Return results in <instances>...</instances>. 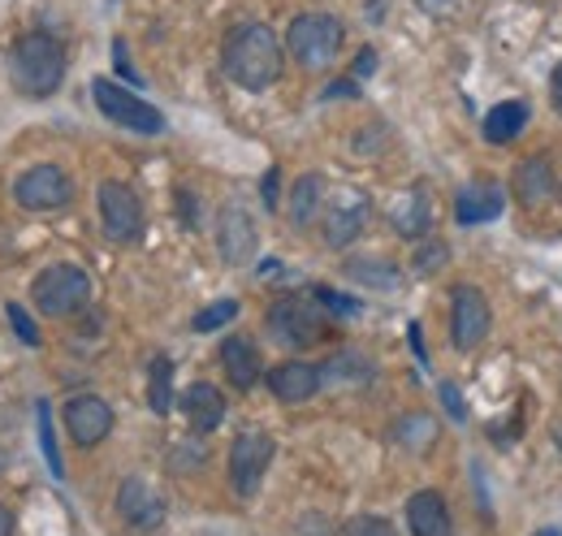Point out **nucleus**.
Masks as SVG:
<instances>
[{
  "label": "nucleus",
  "mask_w": 562,
  "mask_h": 536,
  "mask_svg": "<svg viewBox=\"0 0 562 536\" xmlns=\"http://www.w3.org/2000/svg\"><path fill=\"white\" fill-rule=\"evenodd\" d=\"M221 69L243 91H269L281 78V40L265 22H243L225 35Z\"/></svg>",
  "instance_id": "nucleus-1"
},
{
  "label": "nucleus",
  "mask_w": 562,
  "mask_h": 536,
  "mask_svg": "<svg viewBox=\"0 0 562 536\" xmlns=\"http://www.w3.org/2000/svg\"><path fill=\"white\" fill-rule=\"evenodd\" d=\"M9 82H13V91H22L31 100L53 96L66 82V48L44 31L22 35L9 53Z\"/></svg>",
  "instance_id": "nucleus-2"
},
{
  "label": "nucleus",
  "mask_w": 562,
  "mask_h": 536,
  "mask_svg": "<svg viewBox=\"0 0 562 536\" xmlns=\"http://www.w3.org/2000/svg\"><path fill=\"white\" fill-rule=\"evenodd\" d=\"M342 40H347V31L334 13H299L285 31V48L303 69L334 66L342 53Z\"/></svg>",
  "instance_id": "nucleus-3"
},
{
  "label": "nucleus",
  "mask_w": 562,
  "mask_h": 536,
  "mask_svg": "<svg viewBox=\"0 0 562 536\" xmlns=\"http://www.w3.org/2000/svg\"><path fill=\"white\" fill-rule=\"evenodd\" d=\"M91 299V277L78 265H53L31 281V303L44 316H74Z\"/></svg>",
  "instance_id": "nucleus-4"
},
{
  "label": "nucleus",
  "mask_w": 562,
  "mask_h": 536,
  "mask_svg": "<svg viewBox=\"0 0 562 536\" xmlns=\"http://www.w3.org/2000/svg\"><path fill=\"white\" fill-rule=\"evenodd\" d=\"M325 308L316 303V294H290V299H278L269 308V334L278 337L281 346H312L325 337Z\"/></svg>",
  "instance_id": "nucleus-5"
},
{
  "label": "nucleus",
  "mask_w": 562,
  "mask_h": 536,
  "mask_svg": "<svg viewBox=\"0 0 562 536\" xmlns=\"http://www.w3.org/2000/svg\"><path fill=\"white\" fill-rule=\"evenodd\" d=\"M91 100H95V109H100L109 122H117V126H126V131H135V134L165 131L160 109L147 104L143 96H135L131 87H117L113 78H95V82H91Z\"/></svg>",
  "instance_id": "nucleus-6"
},
{
  "label": "nucleus",
  "mask_w": 562,
  "mask_h": 536,
  "mask_svg": "<svg viewBox=\"0 0 562 536\" xmlns=\"http://www.w3.org/2000/svg\"><path fill=\"white\" fill-rule=\"evenodd\" d=\"M100 225L109 234V243L131 247L143 238V200L126 187V182H100Z\"/></svg>",
  "instance_id": "nucleus-7"
},
{
  "label": "nucleus",
  "mask_w": 562,
  "mask_h": 536,
  "mask_svg": "<svg viewBox=\"0 0 562 536\" xmlns=\"http://www.w3.org/2000/svg\"><path fill=\"white\" fill-rule=\"evenodd\" d=\"M273 437L269 433H238L229 446V484L238 498H256L265 471L273 464Z\"/></svg>",
  "instance_id": "nucleus-8"
},
{
  "label": "nucleus",
  "mask_w": 562,
  "mask_h": 536,
  "mask_svg": "<svg viewBox=\"0 0 562 536\" xmlns=\"http://www.w3.org/2000/svg\"><path fill=\"white\" fill-rule=\"evenodd\" d=\"M13 196H18V203H22L26 212H61V208H70V200H74V182L57 165H35V169H26V174L18 178Z\"/></svg>",
  "instance_id": "nucleus-9"
},
{
  "label": "nucleus",
  "mask_w": 562,
  "mask_h": 536,
  "mask_svg": "<svg viewBox=\"0 0 562 536\" xmlns=\"http://www.w3.org/2000/svg\"><path fill=\"white\" fill-rule=\"evenodd\" d=\"M490 299L476 286H454L450 294V337L459 350H476L490 334Z\"/></svg>",
  "instance_id": "nucleus-10"
},
{
  "label": "nucleus",
  "mask_w": 562,
  "mask_h": 536,
  "mask_svg": "<svg viewBox=\"0 0 562 536\" xmlns=\"http://www.w3.org/2000/svg\"><path fill=\"white\" fill-rule=\"evenodd\" d=\"M165 511L169 506H165V498H160L156 484H147L143 476L122 480V489H117V515H122V524L131 533H156L165 524Z\"/></svg>",
  "instance_id": "nucleus-11"
},
{
  "label": "nucleus",
  "mask_w": 562,
  "mask_h": 536,
  "mask_svg": "<svg viewBox=\"0 0 562 536\" xmlns=\"http://www.w3.org/2000/svg\"><path fill=\"white\" fill-rule=\"evenodd\" d=\"M325 216V243L338 252V247H351L359 238V230L368 225V196H359L351 187H342L334 200L321 208Z\"/></svg>",
  "instance_id": "nucleus-12"
},
{
  "label": "nucleus",
  "mask_w": 562,
  "mask_h": 536,
  "mask_svg": "<svg viewBox=\"0 0 562 536\" xmlns=\"http://www.w3.org/2000/svg\"><path fill=\"white\" fill-rule=\"evenodd\" d=\"M256 243H260V234H256V221L247 216V208L225 203L221 216H216V252H221V260L234 268L247 265L256 256Z\"/></svg>",
  "instance_id": "nucleus-13"
},
{
  "label": "nucleus",
  "mask_w": 562,
  "mask_h": 536,
  "mask_svg": "<svg viewBox=\"0 0 562 536\" xmlns=\"http://www.w3.org/2000/svg\"><path fill=\"white\" fill-rule=\"evenodd\" d=\"M61 420H66V428H70V437L78 446H100L113 433V406L104 399H95V394H74L66 402V411H61Z\"/></svg>",
  "instance_id": "nucleus-14"
},
{
  "label": "nucleus",
  "mask_w": 562,
  "mask_h": 536,
  "mask_svg": "<svg viewBox=\"0 0 562 536\" xmlns=\"http://www.w3.org/2000/svg\"><path fill=\"white\" fill-rule=\"evenodd\" d=\"M372 381H376V364L355 346H342L321 364V390H368Z\"/></svg>",
  "instance_id": "nucleus-15"
},
{
  "label": "nucleus",
  "mask_w": 562,
  "mask_h": 536,
  "mask_svg": "<svg viewBox=\"0 0 562 536\" xmlns=\"http://www.w3.org/2000/svg\"><path fill=\"white\" fill-rule=\"evenodd\" d=\"M269 390L278 402H307L321 394V368L303 364V359H285L278 368H269Z\"/></svg>",
  "instance_id": "nucleus-16"
},
{
  "label": "nucleus",
  "mask_w": 562,
  "mask_h": 536,
  "mask_svg": "<svg viewBox=\"0 0 562 536\" xmlns=\"http://www.w3.org/2000/svg\"><path fill=\"white\" fill-rule=\"evenodd\" d=\"M407 528H412V536H454L446 498L432 493V489L412 493V498H407Z\"/></svg>",
  "instance_id": "nucleus-17"
},
{
  "label": "nucleus",
  "mask_w": 562,
  "mask_h": 536,
  "mask_svg": "<svg viewBox=\"0 0 562 536\" xmlns=\"http://www.w3.org/2000/svg\"><path fill=\"white\" fill-rule=\"evenodd\" d=\"M502 208H506L502 187H493V182H468L459 191V200H454V216H459V225H485V221L502 216Z\"/></svg>",
  "instance_id": "nucleus-18"
},
{
  "label": "nucleus",
  "mask_w": 562,
  "mask_h": 536,
  "mask_svg": "<svg viewBox=\"0 0 562 536\" xmlns=\"http://www.w3.org/2000/svg\"><path fill=\"white\" fill-rule=\"evenodd\" d=\"M182 415H187V424L195 428V433H212V428H221V420H225V394L209 386V381H195L187 394H182Z\"/></svg>",
  "instance_id": "nucleus-19"
},
{
  "label": "nucleus",
  "mask_w": 562,
  "mask_h": 536,
  "mask_svg": "<svg viewBox=\"0 0 562 536\" xmlns=\"http://www.w3.org/2000/svg\"><path fill=\"white\" fill-rule=\"evenodd\" d=\"M221 368L234 381V390H251L260 381V350L247 337H225L221 342Z\"/></svg>",
  "instance_id": "nucleus-20"
},
{
  "label": "nucleus",
  "mask_w": 562,
  "mask_h": 536,
  "mask_svg": "<svg viewBox=\"0 0 562 536\" xmlns=\"http://www.w3.org/2000/svg\"><path fill=\"white\" fill-rule=\"evenodd\" d=\"M524 126H528V104L524 100H502V104H493L490 113H485V126L481 131H485L490 143L502 147V143H510Z\"/></svg>",
  "instance_id": "nucleus-21"
},
{
  "label": "nucleus",
  "mask_w": 562,
  "mask_h": 536,
  "mask_svg": "<svg viewBox=\"0 0 562 536\" xmlns=\"http://www.w3.org/2000/svg\"><path fill=\"white\" fill-rule=\"evenodd\" d=\"M321 208H325V182H321V174H303L290 187V221L303 230V225H312L321 216Z\"/></svg>",
  "instance_id": "nucleus-22"
},
{
  "label": "nucleus",
  "mask_w": 562,
  "mask_h": 536,
  "mask_svg": "<svg viewBox=\"0 0 562 536\" xmlns=\"http://www.w3.org/2000/svg\"><path fill=\"white\" fill-rule=\"evenodd\" d=\"M428 221H432V208H428V196H424L420 187H412L403 200L394 203V230L398 234L420 238L424 230H428Z\"/></svg>",
  "instance_id": "nucleus-23"
},
{
  "label": "nucleus",
  "mask_w": 562,
  "mask_h": 536,
  "mask_svg": "<svg viewBox=\"0 0 562 536\" xmlns=\"http://www.w3.org/2000/svg\"><path fill=\"white\" fill-rule=\"evenodd\" d=\"M147 406L151 415H169L173 406V359L169 355H156L147 368Z\"/></svg>",
  "instance_id": "nucleus-24"
},
{
  "label": "nucleus",
  "mask_w": 562,
  "mask_h": 536,
  "mask_svg": "<svg viewBox=\"0 0 562 536\" xmlns=\"http://www.w3.org/2000/svg\"><path fill=\"white\" fill-rule=\"evenodd\" d=\"M394 442H398L403 450H412V455H424V450L437 442V420H432V415H424V411L403 415V420L394 424Z\"/></svg>",
  "instance_id": "nucleus-25"
},
{
  "label": "nucleus",
  "mask_w": 562,
  "mask_h": 536,
  "mask_svg": "<svg viewBox=\"0 0 562 536\" xmlns=\"http://www.w3.org/2000/svg\"><path fill=\"white\" fill-rule=\"evenodd\" d=\"M347 277H355L359 286H372V290H394L403 272H398V265H394V260L363 256V260H347Z\"/></svg>",
  "instance_id": "nucleus-26"
},
{
  "label": "nucleus",
  "mask_w": 562,
  "mask_h": 536,
  "mask_svg": "<svg viewBox=\"0 0 562 536\" xmlns=\"http://www.w3.org/2000/svg\"><path fill=\"white\" fill-rule=\"evenodd\" d=\"M554 191V178H550V165L546 160H524L519 174H515V196L524 203H541Z\"/></svg>",
  "instance_id": "nucleus-27"
},
{
  "label": "nucleus",
  "mask_w": 562,
  "mask_h": 536,
  "mask_svg": "<svg viewBox=\"0 0 562 536\" xmlns=\"http://www.w3.org/2000/svg\"><path fill=\"white\" fill-rule=\"evenodd\" d=\"M40 450H44V459H48L53 476H66L61 450H57V437H53V406H48V399H40Z\"/></svg>",
  "instance_id": "nucleus-28"
},
{
  "label": "nucleus",
  "mask_w": 562,
  "mask_h": 536,
  "mask_svg": "<svg viewBox=\"0 0 562 536\" xmlns=\"http://www.w3.org/2000/svg\"><path fill=\"white\" fill-rule=\"evenodd\" d=\"M234 316H238V299H216V303H209V308L191 321V330H195V334H212V330L229 325Z\"/></svg>",
  "instance_id": "nucleus-29"
},
{
  "label": "nucleus",
  "mask_w": 562,
  "mask_h": 536,
  "mask_svg": "<svg viewBox=\"0 0 562 536\" xmlns=\"http://www.w3.org/2000/svg\"><path fill=\"white\" fill-rule=\"evenodd\" d=\"M4 316H9V330L22 337V346H40L44 337H40V325L31 321V312L22 308V303H4Z\"/></svg>",
  "instance_id": "nucleus-30"
},
{
  "label": "nucleus",
  "mask_w": 562,
  "mask_h": 536,
  "mask_svg": "<svg viewBox=\"0 0 562 536\" xmlns=\"http://www.w3.org/2000/svg\"><path fill=\"white\" fill-rule=\"evenodd\" d=\"M312 294H316V303H321L329 316H359V312H363V308H359V299L338 294V290H329V286H316Z\"/></svg>",
  "instance_id": "nucleus-31"
},
{
  "label": "nucleus",
  "mask_w": 562,
  "mask_h": 536,
  "mask_svg": "<svg viewBox=\"0 0 562 536\" xmlns=\"http://www.w3.org/2000/svg\"><path fill=\"white\" fill-rule=\"evenodd\" d=\"M347 536H398V533H394V524L381 520V515H359V520L347 524Z\"/></svg>",
  "instance_id": "nucleus-32"
},
{
  "label": "nucleus",
  "mask_w": 562,
  "mask_h": 536,
  "mask_svg": "<svg viewBox=\"0 0 562 536\" xmlns=\"http://www.w3.org/2000/svg\"><path fill=\"white\" fill-rule=\"evenodd\" d=\"M446 260H450V252H446L441 243H420L412 265H416V272H437V268L446 265Z\"/></svg>",
  "instance_id": "nucleus-33"
},
{
  "label": "nucleus",
  "mask_w": 562,
  "mask_h": 536,
  "mask_svg": "<svg viewBox=\"0 0 562 536\" xmlns=\"http://www.w3.org/2000/svg\"><path fill=\"white\" fill-rule=\"evenodd\" d=\"M437 394H441V406H446V415H450L454 424H463V420H468V402H463V394H459V386H454V381H441V386H437Z\"/></svg>",
  "instance_id": "nucleus-34"
},
{
  "label": "nucleus",
  "mask_w": 562,
  "mask_h": 536,
  "mask_svg": "<svg viewBox=\"0 0 562 536\" xmlns=\"http://www.w3.org/2000/svg\"><path fill=\"white\" fill-rule=\"evenodd\" d=\"M359 96V78H342L334 87H325V100H355Z\"/></svg>",
  "instance_id": "nucleus-35"
},
{
  "label": "nucleus",
  "mask_w": 562,
  "mask_h": 536,
  "mask_svg": "<svg viewBox=\"0 0 562 536\" xmlns=\"http://www.w3.org/2000/svg\"><path fill=\"white\" fill-rule=\"evenodd\" d=\"M351 74H355V78H372V74H376V53H372V48H363V53L355 57Z\"/></svg>",
  "instance_id": "nucleus-36"
},
{
  "label": "nucleus",
  "mask_w": 562,
  "mask_h": 536,
  "mask_svg": "<svg viewBox=\"0 0 562 536\" xmlns=\"http://www.w3.org/2000/svg\"><path fill=\"white\" fill-rule=\"evenodd\" d=\"M113 66H117V74H122V78L139 82V74H135V69H131V62H126V44H122V40L113 44Z\"/></svg>",
  "instance_id": "nucleus-37"
},
{
  "label": "nucleus",
  "mask_w": 562,
  "mask_h": 536,
  "mask_svg": "<svg viewBox=\"0 0 562 536\" xmlns=\"http://www.w3.org/2000/svg\"><path fill=\"white\" fill-rule=\"evenodd\" d=\"M281 169H269V174H265V182H260V196H265V203H269V208H278V178Z\"/></svg>",
  "instance_id": "nucleus-38"
},
{
  "label": "nucleus",
  "mask_w": 562,
  "mask_h": 536,
  "mask_svg": "<svg viewBox=\"0 0 562 536\" xmlns=\"http://www.w3.org/2000/svg\"><path fill=\"white\" fill-rule=\"evenodd\" d=\"M550 100H554V109L562 113V62L554 66V78H550Z\"/></svg>",
  "instance_id": "nucleus-39"
},
{
  "label": "nucleus",
  "mask_w": 562,
  "mask_h": 536,
  "mask_svg": "<svg viewBox=\"0 0 562 536\" xmlns=\"http://www.w3.org/2000/svg\"><path fill=\"white\" fill-rule=\"evenodd\" d=\"M178 203H182V216H187V221L195 225V200H191L187 191H178Z\"/></svg>",
  "instance_id": "nucleus-40"
},
{
  "label": "nucleus",
  "mask_w": 562,
  "mask_h": 536,
  "mask_svg": "<svg viewBox=\"0 0 562 536\" xmlns=\"http://www.w3.org/2000/svg\"><path fill=\"white\" fill-rule=\"evenodd\" d=\"M0 536H13V511L0 506Z\"/></svg>",
  "instance_id": "nucleus-41"
},
{
  "label": "nucleus",
  "mask_w": 562,
  "mask_h": 536,
  "mask_svg": "<svg viewBox=\"0 0 562 536\" xmlns=\"http://www.w3.org/2000/svg\"><path fill=\"white\" fill-rule=\"evenodd\" d=\"M454 0H420V9H428V13H441V9H450Z\"/></svg>",
  "instance_id": "nucleus-42"
},
{
  "label": "nucleus",
  "mask_w": 562,
  "mask_h": 536,
  "mask_svg": "<svg viewBox=\"0 0 562 536\" xmlns=\"http://www.w3.org/2000/svg\"><path fill=\"white\" fill-rule=\"evenodd\" d=\"M532 536H562L559 528H541V533H532Z\"/></svg>",
  "instance_id": "nucleus-43"
}]
</instances>
